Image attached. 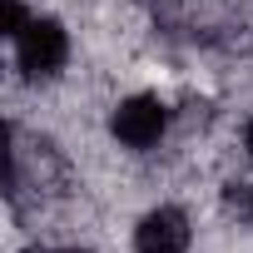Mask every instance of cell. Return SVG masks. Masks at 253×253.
Here are the masks:
<instances>
[{"mask_svg":"<svg viewBox=\"0 0 253 253\" xmlns=\"http://www.w3.org/2000/svg\"><path fill=\"white\" fill-rule=\"evenodd\" d=\"M134 248L139 253H184L189 248V218L179 209H154L134 228Z\"/></svg>","mask_w":253,"mask_h":253,"instance_id":"obj_3","label":"cell"},{"mask_svg":"<svg viewBox=\"0 0 253 253\" xmlns=\"http://www.w3.org/2000/svg\"><path fill=\"white\" fill-rule=\"evenodd\" d=\"M243 144H248V159H253V124H248V134H243Z\"/></svg>","mask_w":253,"mask_h":253,"instance_id":"obj_5","label":"cell"},{"mask_svg":"<svg viewBox=\"0 0 253 253\" xmlns=\"http://www.w3.org/2000/svg\"><path fill=\"white\" fill-rule=\"evenodd\" d=\"M30 25V15H25V5H20V0H10V35H20Z\"/></svg>","mask_w":253,"mask_h":253,"instance_id":"obj_4","label":"cell"},{"mask_svg":"<svg viewBox=\"0 0 253 253\" xmlns=\"http://www.w3.org/2000/svg\"><path fill=\"white\" fill-rule=\"evenodd\" d=\"M164 124H169L164 119V104L149 99V94H139V99H124L114 109V139L129 144V149H149V144H159Z\"/></svg>","mask_w":253,"mask_h":253,"instance_id":"obj_2","label":"cell"},{"mask_svg":"<svg viewBox=\"0 0 253 253\" xmlns=\"http://www.w3.org/2000/svg\"><path fill=\"white\" fill-rule=\"evenodd\" d=\"M15 40H20V70L25 75H55L70 55V40L55 20H30Z\"/></svg>","mask_w":253,"mask_h":253,"instance_id":"obj_1","label":"cell"}]
</instances>
